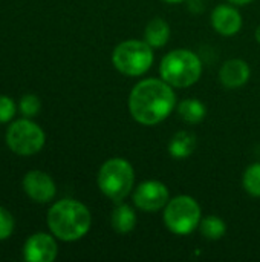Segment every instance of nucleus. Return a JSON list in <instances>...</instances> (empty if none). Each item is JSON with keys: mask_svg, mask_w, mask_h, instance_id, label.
Here are the masks:
<instances>
[{"mask_svg": "<svg viewBox=\"0 0 260 262\" xmlns=\"http://www.w3.org/2000/svg\"><path fill=\"white\" fill-rule=\"evenodd\" d=\"M172 88L167 81L158 78L139 81L129 97L132 117L144 126L164 121L176 104V95Z\"/></svg>", "mask_w": 260, "mask_h": 262, "instance_id": "1", "label": "nucleus"}, {"mask_svg": "<svg viewBox=\"0 0 260 262\" xmlns=\"http://www.w3.org/2000/svg\"><path fill=\"white\" fill-rule=\"evenodd\" d=\"M46 221L51 233L63 243L81 239L92 224L89 209L75 200H61L52 204Z\"/></svg>", "mask_w": 260, "mask_h": 262, "instance_id": "2", "label": "nucleus"}, {"mask_svg": "<svg viewBox=\"0 0 260 262\" xmlns=\"http://www.w3.org/2000/svg\"><path fill=\"white\" fill-rule=\"evenodd\" d=\"M164 81L173 88H188L195 84L202 72L199 57L188 49H176L169 52L159 66Z\"/></svg>", "mask_w": 260, "mask_h": 262, "instance_id": "3", "label": "nucleus"}, {"mask_svg": "<svg viewBox=\"0 0 260 262\" xmlns=\"http://www.w3.org/2000/svg\"><path fill=\"white\" fill-rule=\"evenodd\" d=\"M133 167L123 158L107 160L98 172V187L113 203H121L133 189Z\"/></svg>", "mask_w": 260, "mask_h": 262, "instance_id": "4", "label": "nucleus"}, {"mask_svg": "<svg viewBox=\"0 0 260 262\" xmlns=\"http://www.w3.org/2000/svg\"><path fill=\"white\" fill-rule=\"evenodd\" d=\"M112 61L121 74L138 77L150 69L153 63V51L146 40H126L115 48Z\"/></svg>", "mask_w": 260, "mask_h": 262, "instance_id": "5", "label": "nucleus"}, {"mask_svg": "<svg viewBox=\"0 0 260 262\" xmlns=\"http://www.w3.org/2000/svg\"><path fill=\"white\" fill-rule=\"evenodd\" d=\"M164 223L175 235H190L201 223V207L198 201L187 195L173 198L166 206Z\"/></svg>", "mask_w": 260, "mask_h": 262, "instance_id": "6", "label": "nucleus"}, {"mask_svg": "<svg viewBox=\"0 0 260 262\" xmlns=\"http://www.w3.org/2000/svg\"><path fill=\"white\" fill-rule=\"evenodd\" d=\"M46 143L44 130L31 118L15 120L6 130L8 147L20 157H31L38 154Z\"/></svg>", "mask_w": 260, "mask_h": 262, "instance_id": "7", "label": "nucleus"}, {"mask_svg": "<svg viewBox=\"0 0 260 262\" xmlns=\"http://www.w3.org/2000/svg\"><path fill=\"white\" fill-rule=\"evenodd\" d=\"M169 189L159 181H146L139 184L133 193V204L144 212H158L167 206Z\"/></svg>", "mask_w": 260, "mask_h": 262, "instance_id": "8", "label": "nucleus"}, {"mask_svg": "<svg viewBox=\"0 0 260 262\" xmlns=\"http://www.w3.org/2000/svg\"><path fill=\"white\" fill-rule=\"evenodd\" d=\"M58 255V246L54 235L34 233L23 246V258L28 262H52Z\"/></svg>", "mask_w": 260, "mask_h": 262, "instance_id": "9", "label": "nucleus"}, {"mask_svg": "<svg viewBox=\"0 0 260 262\" xmlns=\"http://www.w3.org/2000/svg\"><path fill=\"white\" fill-rule=\"evenodd\" d=\"M23 190L25 193L38 204H46L55 198L57 187L54 180L41 170H31L23 177Z\"/></svg>", "mask_w": 260, "mask_h": 262, "instance_id": "10", "label": "nucleus"}, {"mask_svg": "<svg viewBox=\"0 0 260 262\" xmlns=\"http://www.w3.org/2000/svg\"><path fill=\"white\" fill-rule=\"evenodd\" d=\"M211 25L222 35H234L242 28V17L233 6L219 5L211 14Z\"/></svg>", "mask_w": 260, "mask_h": 262, "instance_id": "11", "label": "nucleus"}, {"mask_svg": "<svg viewBox=\"0 0 260 262\" xmlns=\"http://www.w3.org/2000/svg\"><path fill=\"white\" fill-rule=\"evenodd\" d=\"M221 83L228 89H236L244 86L250 78V66L244 60L233 58L224 63L219 71Z\"/></svg>", "mask_w": 260, "mask_h": 262, "instance_id": "12", "label": "nucleus"}, {"mask_svg": "<svg viewBox=\"0 0 260 262\" xmlns=\"http://www.w3.org/2000/svg\"><path fill=\"white\" fill-rule=\"evenodd\" d=\"M110 223H112V227H113L115 232H118L121 235L129 233L136 226L135 210L130 206H127V204L116 203V207L113 209L112 216H110Z\"/></svg>", "mask_w": 260, "mask_h": 262, "instance_id": "13", "label": "nucleus"}, {"mask_svg": "<svg viewBox=\"0 0 260 262\" xmlns=\"http://www.w3.org/2000/svg\"><path fill=\"white\" fill-rule=\"evenodd\" d=\"M144 40L152 46V48H162L167 45L170 40V26L166 20L162 18H153L149 21L146 26L144 32Z\"/></svg>", "mask_w": 260, "mask_h": 262, "instance_id": "14", "label": "nucleus"}, {"mask_svg": "<svg viewBox=\"0 0 260 262\" xmlns=\"http://www.w3.org/2000/svg\"><path fill=\"white\" fill-rule=\"evenodd\" d=\"M196 137L192 132H178L169 143V154L173 158H187L196 149Z\"/></svg>", "mask_w": 260, "mask_h": 262, "instance_id": "15", "label": "nucleus"}, {"mask_svg": "<svg viewBox=\"0 0 260 262\" xmlns=\"http://www.w3.org/2000/svg\"><path fill=\"white\" fill-rule=\"evenodd\" d=\"M178 114L184 121H187L190 124H196V123H201L205 118L207 109L202 104V101L195 100V98H187V100L179 103Z\"/></svg>", "mask_w": 260, "mask_h": 262, "instance_id": "16", "label": "nucleus"}, {"mask_svg": "<svg viewBox=\"0 0 260 262\" xmlns=\"http://www.w3.org/2000/svg\"><path fill=\"white\" fill-rule=\"evenodd\" d=\"M199 230H201V233H202V236L205 239L218 241V239H221L225 235L227 226L218 216H207V218H204L199 223Z\"/></svg>", "mask_w": 260, "mask_h": 262, "instance_id": "17", "label": "nucleus"}, {"mask_svg": "<svg viewBox=\"0 0 260 262\" xmlns=\"http://www.w3.org/2000/svg\"><path fill=\"white\" fill-rule=\"evenodd\" d=\"M244 189L251 196H260V163L251 164L244 173Z\"/></svg>", "mask_w": 260, "mask_h": 262, "instance_id": "18", "label": "nucleus"}, {"mask_svg": "<svg viewBox=\"0 0 260 262\" xmlns=\"http://www.w3.org/2000/svg\"><path fill=\"white\" fill-rule=\"evenodd\" d=\"M18 109L21 112L23 117L26 118H32L35 115H38V112L41 111V101L37 95L34 94H26L20 98L18 103Z\"/></svg>", "mask_w": 260, "mask_h": 262, "instance_id": "19", "label": "nucleus"}, {"mask_svg": "<svg viewBox=\"0 0 260 262\" xmlns=\"http://www.w3.org/2000/svg\"><path fill=\"white\" fill-rule=\"evenodd\" d=\"M17 114V104L15 101L8 95H0V123L11 121Z\"/></svg>", "mask_w": 260, "mask_h": 262, "instance_id": "20", "label": "nucleus"}, {"mask_svg": "<svg viewBox=\"0 0 260 262\" xmlns=\"http://www.w3.org/2000/svg\"><path fill=\"white\" fill-rule=\"evenodd\" d=\"M14 226L15 223H14L12 215L5 207L0 206V241H5L12 235Z\"/></svg>", "mask_w": 260, "mask_h": 262, "instance_id": "21", "label": "nucleus"}, {"mask_svg": "<svg viewBox=\"0 0 260 262\" xmlns=\"http://www.w3.org/2000/svg\"><path fill=\"white\" fill-rule=\"evenodd\" d=\"M230 3H233V5H248V3H251L253 0H228Z\"/></svg>", "mask_w": 260, "mask_h": 262, "instance_id": "22", "label": "nucleus"}, {"mask_svg": "<svg viewBox=\"0 0 260 262\" xmlns=\"http://www.w3.org/2000/svg\"><path fill=\"white\" fill-rule=\"evenodd\" d=\"M256 40L260 43V26L256 29Z\"/></svg>", "mask_w": 260, "mask_h": 262, "instance_id": "23", "label": "nucleus"}, {"mask_svg": "<svg viewBox=\"0 0 260 262\" xmlns=\"http://www.w3.org/2000/svg\"><path fill=\"white\" fill-rule=\"evenodd\" d=\"M164 2H167V3H179L182 0H164Z\"/></svg>", "mask_w": 260, "mask_h": 262, "instance_id": "24", "label": "nucleus"}]
</instances>
